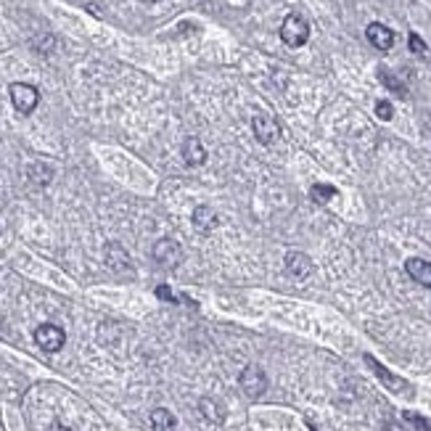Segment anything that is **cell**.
<instances>
[{
    "instance_id": "obj_1",
    "label": "cell",
    "mask_w": 431,
    "mask_h": 431,
    "mask_svg": "<svg viewBox=\"0 0 431 431\" xmlns=\"http://www.w3.org/2000/svg\"><path fill=\"white\" fill-rule=\"evenodd\" d=\"M281 40L286 43L288 48H302L310 40V24L304 22V16L299 13H288L281 24Z\"/></svg>"
},
{
    "instance_id": "obj_2",
    "label": "cell",
    "mask_w": 431,
    "mask_h": 431,
    "mask_svg": "<svg viewBox=\"0 0 431 431\" xmlns=\"http://www.w3.org/2000/svg\"><path fill=\"white\" fill-rule=\"evenodd\" d=\"M8 93H11V101H13V108L19 111V114H32L40 104V93H37L35 85H27V83H13L8 87Z\"/></svg>"
},
{
    "instance_id": "obj_3",
    "label": "cell",
    "mask_w": 431,
    "mask_h": 431,
    "mask_svg": "<svg viewBox=\"0 0 431 431\" xmlns=\"http://www.w3.org/2000/svg\"><path fill=\"white\" fill-rule=\"evenodd\" d=\"M35 341L43 352H59V349L64 347V341H66V334H64V328H59V325L43 323V325H37Z\"/></svg>"
},
{
    "instance_id": "obj_4",
    "label": "cell",
    "mask_w": 431,
    "mask_h": 431,
    "mask_svg": "<svg viewBox=\"0 0 431 431\" xmlns=\"http://www.w3.org/2000/svg\"><path fill=\"white\" fill-rule=\"evenodd\" d=\"M241 389L246 392L249 397H262L264 389H267V376L260 365H246L243 371H241Z\"/></svg>"
},
{
    "instance_id": "obj_5",
    "label": "cell",
    "mask_w": 431,
    "mask_h": 431,
    "mask_svg": "<svg viewBox=\"0 0 431 431\" xmlns=\"http://www.w3.org/2000/svg\"><path fill=\"white\" fill-rule=\"evenodd\" d=\"M154 260L156 264H162L167 270H175L183 262V252H180V246L172 239H162L154 243Z\"/></svg>"
},
{
    "instance_id": "obj_6",
    "label": "cell",
    "mask_w": 431,
    "mask_h": 431,
    "mask_svg": "<svg viewBox=\"0 0 431 431\" xmlns=\"http://www.w3.org/2000/svg\"><path fill=\"white\" fill-rule=\"evenodd\" d=\"M252 127H254L257 141L264 146H273L278 141V135H281V127H278V122L273 120L270 114H257L252 120Z\"/></svg>"
},
{
    "instance_id": "obj_7",
    "label": "cell",
    "mask_w": 431,
    "mask_h": 431,
    "mask_svg": "<svg viewBox=\"0 0 431 431\" xmlns=\"http://www.w3.org/2000/svg\"><path fill=\"white\" fill-rule=\"evenodd\" d=\"M365 35H368V40H371L373 48H379V50H389L392 45H395V32H392L386 24H381V22H373V24H368Z\"/></svg>"
},
{
    "instance_id": "obj_8",
    "label": "cell",
    "mask_w": 431,
    "mask_h": 431,
    "mask_svg": "<svg viewBox=\"0 0 431 431\" xmlns=\"http://www.w3.org/2000/svg\"><path fill=\"white\" fill-rule=\"evenodd\" d=\"M365 362L371 365L373 373H376V376L381 379L386 389H392V392H410V386H407V383L402 381V379H397V376H392V373L386 371V368H383V365H381V362H379V360H373L371 355H365Z\"/></svg>"
},
{
    "instance_id": "obj_9",
    "label": "cell",
    "mask_w": 431,
    "mask_h": 431,
    "mask_svg": "<svg viewBox=\"0 0 431 431\" xmlns=\"http://www.w3.org/2000/svg\"><path fill=\"white\" fill-rule=\"evenodd\" d=\"M106 262L114 273H130V267H132L130 254L125 252L120 243H108L106 246Z\"/></svg>"
},
{
    "instance_id": "obj_10",
    "label": "cell",
    "mask_w": 431,
    "mask_h": 431,
    "mask_svg": "<svg viewBox=\"0 0 431 431\" xmlns=\"http://www.w3.org/2000/svg\"><path fill=\"white\" fill-rule=\"evenodd\" d=\"M405 270H407V276L413 278L416 283L431 288V262H426V260H418V257H413V260H407V262H405Z\"/></svg>"
},
{
    "instance_id": "obj_11",
    "label": "cell",
    "mask_w": 431,
    "mask_h": 431,
    "mask_svg": "<svg viewBox=\"0 0 431 431\" xmlns=\"http://www.w3.org/2000/svg\"><path fill=\"white\" fill-rule=\"evenodd\" d=\"M183 159H185V164H191V167H199L206 162V148L202 146L199 138H185L183 141Z\"/></svg>"
},
{
    "instance_id": "obj_12",
    "label": "cell",
    "mask_w": 431,
    "mask_h": 431,
    "mask_svg": "<svg viewBox=\"0 0 431 431\" xmlns=\"http://www.w3.org/2000/svg\"><path fill=\"white\" fill-rule=\"evenodd\" d=\"M286 270L294 278H307L312 273V260L302 252H291L286 257Z\"/></svg>"
},
{
    "instance_id": "obj_13",
    "label": "cell",
    "mask_w": 431,
    "mask_h": 431,
    "mask_svg": "<svg viewBox=\"0 0 431 431\" xmlns=\"http://www.w3.org/2000/svg\"><path fill=\"white\" fill-rule=\"evenodd\" d=\"M193 225L199 230H212L217 225V215L212 206H206V204H202V206H196L193 209Z\"/></svg>"
},
{
    "instance_id": "obj_14",
    "label": "cell",
    "mask_w": 431,
    "mask_h": 431,
    "mask_svg": "<svg viewBox=\"0 0 431 431\" xmlns=\"http://www.w3.org/2000/svg\"><path fill=\"white\" fill-rule=\"evenodd\" d=\"M175 416L169 413L167 407H156L151 410V429L154 431H175Z\"/></svg>"
},
{
    "instance_id": "obj_15",
    "label": "cell",
    "mask_w": 431,
    "mask_h": 431,
    "mask_svg": "<svg viewBox=\"0 0 431 431\" xmlns=\"http://www.w3.org/2000/svg\"><path fill=\"white\" fill-rule=\"evenodd\" d=\"M310 196L315 199L318 204H328L331 199L336 196V188L334 185H323V183H315L310 188Z\"/></svg>"
},
{
    "instance_id": "obj_16",
    "label": "cell",
    "mask_w": 431,
    "mask_h": 431,
    "mask_svg": "<svg viewBox=\"0 0 431 431\" xmlns=\"http://www.w3.org/2000/svg\"><path fill=\"white\" fill-rule=\"evenodd\" d=\"M381 83L389 87V90H395L397 96H407V90H405V85L400 83L397 77H392V74L386 72V69H381Z\"/></svg>"
},
{
    "instance_id": "obj_17",
    "label": "cell",
    "mask_w": 431,
    "mask_h": 431,
    "mask_svg": "<svg viewBox=\"0 0 431 431\" xmlns=\"http://www.w3.org/2000/svg\"><path fill=\"white\" fill-rule=\"evenodd\" d=\"M199 407H202V413L209 421H212V423H220V421H222V413L217 410V405L212 402V400H202V405H199Z\"/></svg>"
},
{
    "instance_id": "obj_18",
    "label": "cell",
    "mask_w": 431,
    "mask_h": 431,
    "mask_svg": "<svg viewBox=\"0 0 431 431\" xmlns=\"http://www.w3.org/2000/svg\"><path fill=\"white\" fill-rule=\"evenodd\" d=\"M405 421H410V423H413V429H416V431H431L429 421L423 418V416H418V413H410V410H407V413H405Z\"/></svg>"
},
{
    "instance_id": "obj_19",
    "label": "cell",
    "mask_w": 431,
    "mask_h": 431,
    "mask_svg": "<svg viewBox=\"0 0 431 431\" xmlns=\"http://www.w3.org/2000/svg\"><path fill=\"white\" fill-rule=\"evenodd\" d=\"M376 117L383 120V122L392 120V117H395V108H392V104H389V101H379V104H376Z\"/></svg>"
},
{
    "instance_id": "obj_20",
    "label": "cell",
    "mask_w": 431,
    "mask_h": 431,
    "mask_svg": "<svg viewBox=\"0 0 431 431\" xmlns=\"http://www.w3.org/2000/svg\"><path fill=\"white\" fill-rule=\"evenodd\" d=\"M407 45H410V50H413V53H418V56H426V43H423V40H421L416 32L407 37Z\"/></svg>"
},
{
    "instance_id": "obj_21",
    "label": "cell",
    "mask_w": 431,
    "mask_h": 431,
    "mask_svg": "<svg viewBox=\"0 0 431 431\" xmlns=\"http://www.w3.org/2000/svg\"><path fill=\"white\" fill-rule=\"evenodd\" d=\"M156 297H159V299H164V302H178V297L169 291V286H159V288H156Z\"/></svg>"
},
{
    "instance_id": "obj_22",
    "label": "cell",
    "mask_w": 431,
    "mask_h": 431,
    "mask_svg": "<svg viewBox=\"0 0 431 431\" xmlns=\"http://www.w3.org/2000/svg\"><path fill=\"white\" fill-rule=\"evenodd\" d=\"M48 431H72V429H66V426H61V423H56V426H50Z\"/></svg>"
},
{
    "instance_id": "obj_23",
    "label": "cell",
    "mask_w": 431,
    "mask_h": 431,
    "mask_svg": "<svg viewBox=\"0 0 431 431\" xmlns=\"http://www.w3.org/2000/svg\"><path fill=\"white\" fill-rule=\"evenodd\" d=\"M141 3H154V0H141Z\"/></svg>"
}]
</instances>
